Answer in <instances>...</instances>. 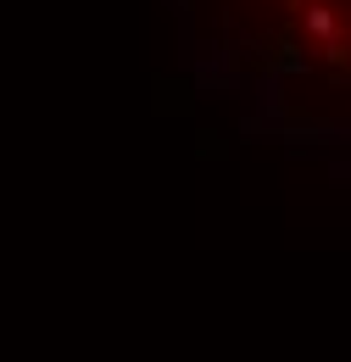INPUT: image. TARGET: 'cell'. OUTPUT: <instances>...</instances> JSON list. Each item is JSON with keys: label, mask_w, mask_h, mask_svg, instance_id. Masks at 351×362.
Wrapping results in <instances>:
<instances>
[{"label": "cell", "mask_w": 351, "mask_h": 362, "mask_svg": "<svg viewBox=\"0 0 351 362\" xmlns=\"http://www.w3.org/2000/svg\"><path fill=\"white\" fill-rule=\"evenodd\" d=\"M184 67L240 129L284 145L351 139V0H168Z\"/></svg>", "instance_id": "cell-1"}]
</instances>
